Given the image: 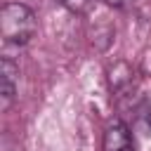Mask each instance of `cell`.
Masks as SVG:
<instances>
[{"label": "cell", "instance_id": "7", "mask_svg": "<svg viewBox=\"0 0 151 151\" xmlns=\"http://www.w3.org/2000/svg\"><path fill=\"white\" fill-rule=\"evenodd\" d=\"M146 125H149V132H151V106H149V111H146Z\"/></svg>", "mask_w": 151, "mask_h": 151}, {"label": "cell", "instance_id": "6", "mask_svg": "<svg viewBox=\"0 0 151 151\" xmlns=\"http://www.w3.org/2000/svg\"><path fill=\"white\" fill-rule=\"evenodd\" d=\"M101 2H106L111 7H127V5H132V0H101Z\"/></svg>", "mask_w": 151, "mask_h": 151}, {"label": "cell", "instance_id": "4", "mask_svg": "<svg viewBox=\"0 0 151 151\" xmlns=\"http://www.w3.org/2000/svg\"><path fill=\"white\" fill-rule=\"evenodd\" d=\"M127 146H132V137H130L127 125L123 120H111L104 132V151H120Z\"/></svg>", "mask_w": 151, "mask_h": 151}, {"label": "cell", "instance_id": "5", "mask_svg": "<svg viewBox=\"0 0 151 151\" xmlns=\"http://www.w3.org/2000/svg\"><path fill=\"white\" fill-rule=\"evenodd\" d=\"M59 2L73 14H87L94 7V0H59Z\"/></svg>", "mask_w": 151, "mask_h": 151}, {"label": "cell", "instance_id": "8", "mask_svg": "<svg viewBox=\"0 0 151 151\" xmlns=\"http://www.w3.org/2000/svg\"><path fill=\"white\" fill-rule=\"evenodd\" d=\"M120 151H134V149H132V146H127V149H120Z\"/></svg>", "mask_w": 151, "mask_h": 151}, {"label": "cell", "instance_id": "1", "mask_svg": "<svg viewBox=\"0 0 151 151\" xmlns=\"http://www.w3.org/2000/svg\"><path fill=\"white\" fill-rule=\"evenodd\" d=\"M0 33L5 42L24 45L38 33V19L31 7L21 2H7L0 9Z\"/></svg>", "mask_w": 151, "mask_h": 151}, {"label": "cell", "instance_id": "2", "mask_svg": "<svg viewBox=\"0 0 151 151\" xmlns=\"http://www.w3.org/2000/svg\"><path fill=\"white\" fill-rule=\"evenodd\" d=\"M17 80H19V66L9 59L2 57L0 61V97H2V109H9V104L17 97Z\"/></svg>", "mask_w": 151, "mask_h": 151}, {"label": "cell", "instance_id": "3", "mask_svg": "<svg viewBox=\"0 0 151 151\" xmlns=\"http://www.w3.org/2000/svg\"><path fill=\"white\" fill-rule=\"evenodd\" d=\"M109 85L116 94H130V90L134 87V71L127 61H116L113 66H109Z\"/></svg>", "mask_w": 151, "mask_h": 151}]
</instances>
